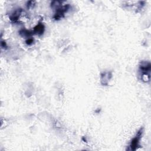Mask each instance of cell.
Returning a JSON list of instances; mask_svg holds the SVG:
<instances>
[{"instance_id":"cell-1","label":"cell","mask_w":151,"mask_h":151,"mask_svg":"<svg viewBox=\"0 0 151 151\" xmlns=\"http://www.w3.org/2000/svg\"><path fill=\"white\" fill-rule=\"evenodd\" d=\"M140 70L142 73V79L145 81L150 80V63L147 61H143L140 65Z\"/></svg>"},{"instance_id":"cell-2","label":"cell","mask_w":151,"mask_h":151,"mask_svg":"<svg viewBox=\"0 0 151 151\" xmlns=\"http://www.w3.org/2000/svg\"><path fill=\"white\" fill-rule=\"evenodd\" d=\"M143 133V128H141L139 129V130L137 132L136 136L132 140L130 145V150H135L137 149L139 146V143L140 139L141 138L142 134Z\"/></svg>"},{"instance_id":"cell-3","label":"cell","mask_w":151,"mask_h":151,"mask_svg":"<svg viewBox=\"0 0 151 151\" xmlns=\"http://www.w3.org/2000/svg\"><path fill=\"white\" fill-rule=\"evenodd\" d=\"M69 8V5H65L63 7H60L57 9L56 13L54 15V18L55 19H59L61 18H62L64 16V14L65 12L67 11L68 9Z\"/></svg>"},{"instance_id":"cell-4","label":"cell","mask_w":151,"mask_h":151,"mask_svg":"<svg viewBox=\"0 0 151 151\" xmlns=\"http://www.w3.org/2000/svg\"><path fill=\"white\" fill-rule=\"evenodd\" d=\"M111 77V74L110 72H106L101 74V81L103 85L107 84L108 81Z\"/></svg>"},{"instance_id":"cell-5","label":"cell","mask_w":151,"mask_h":151,"mask_svg":"<svg viewBox=\"0 0 151 151\" xmlns=\"http://www.w3.org/2000/svg\"><path fill=\"white\" fill-rule=\"evenodd\" d=\"M44 30V27L42 24H40L34 28V32L38 34H42Z\"/></svg>"},{"instance_id":"cell-6","label":"cell","mask_w":151,"mask_h":151,"mask_svg":"<svg viewBox=\"0 0 151 151\" xmlns=\"http://www.w3.org/2000/svg\"><path fill=\"white\" fill-rule=\"evenodd\" d=\"M26 42H27V44H28V45L31 44L33 42V40H32V39H31V38H29L28 40H27Z\"/></svg>"}]
</instances>
